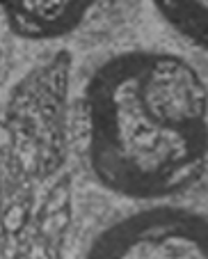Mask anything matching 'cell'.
Listing matches in <instances>:
<instances>
[{
    "mask_svg": "<svg viewBox=\"0 0 208 259\" xmlns=\"http://www.w3.org/2000/svg\"><path fill=\"white\" fill-rule=\"evenodd\" d=\"M115 0H0L12 32L32 41L67 37Z\"/></svg>",
    "mask_w": 208,
    "mask_h": 259,
    "instance_id": "3957f363",
    "label": "cell"
},
{
    "mask_svg": "<svg viewBox=\"0 0 208 259\" xmlns=\"http://www.w3.org/2000/svg\"><path fill=\"white\" fill-rule=\"evenodd\" d=\"M160 19L179 37L208 51V0H151Z\"/></svg>",
    "mask_w": 208,
    "mask_h": 259,
    "instance_id": "277c9868",
    "label": "cell"
},
{
    "mask_svg": "<svg viewBox=\"0 0 208 259\" xmlns=\"http://www.w3.org/2000/svg\"><path fill=\"white\" fill-rule=\"evenodd\" d=\"M80 259H208V211L146 202L106 223Z\"/></svg>",
    "mask_w": 208,
    "mask_h": 259,
    "instance_id": "7a4b0ae2",
    "label": "cell"
},
{
    "mask_svg": "<svg viewBox=\"0 0 208 259\" xmlns=\"http://www.w3.org/2000/svg\"><path fill=\"white\" fill-rule=\"evenodd\" d=\"M82 154L98 186L165 202L208 172V88L181 55L135 49L96 67L80 94Z\"/></svg>",
    "mask_w": 208,
    "mask_h": 259,
    "instance_id": "6da1fadb",
    "label": "cell"
}]
</instances>
